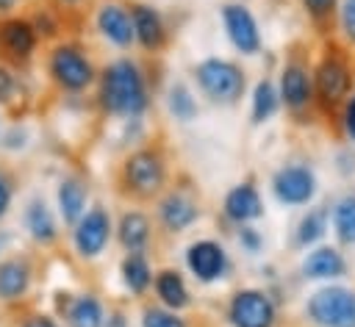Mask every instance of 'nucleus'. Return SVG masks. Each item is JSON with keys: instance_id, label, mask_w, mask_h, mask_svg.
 <instances>
[{"instance_id": "f257e3e1", "label": "nucleus", "mask_w": 355, "mask_h": 327, "mask_svg": "<svg viewBox=\"0 0 355 327\" xmlns=\"http://www.w3.org/2000/svg\"><path fill=\"white\" fill-rule=\"evenodd\" d=\"M100 100H103V108L111 114H122V116L141 114L147 105V91H144V78L139 67L128 58L114 61L103 75Z\"/></svg>"}, {"instance_id": "f03ea898", "label": "nucleus", "mask_w": 355, "mask_h": 327, "mask_svg": "<svg viewBox=\"0 0 355 327\" xmlns=\"http://www.w3.org/2000/svg\"><path fill=\"white\" fill-rule=\"evenodd\" d=\"M197 80L202 91L216 103H236L244 91V75L236 64L222 58H208L197 67Z\"/></svg>"}, {"instance_id": "7ed1b4c3", "label": "nucleus", "mask_w": 355, "mask_h": 327, "mask_svg": "<svg viewBox=\"0 0 355 327\" xmlns=\"http://www.w3.org/2000/svg\"><path fill=\"white\" fill-rule=\"evenodd\" d=\"M308 316L322 327H355V294L347 288H322L311 297Z\"/></svg>"}, {"instance_id": "20e7f679", "label": "nucleus", "mask_w": 355, "mask_h": 327, "mask_svg": "<svg viewBox=\"0 0 355 327\" xmlns=\"http://www.w3.org/2000/svg\"><path fill=\"white\" fill-rule=\"evenodd\" d=\"M50 75L55 78L58 86H64L69 91H80L92 83L94 69L78 47L64 44V47H55L53 55H50Z\"/></svg>"}, {"instance_id": "39448f33", "label": "nucleus", "mask_w": 355, "mask_h": 327, "mask_svg": "<svg viewBox=\"0 0 355 327\" xmlns=\"http://www.w3.org/2000/svg\"><path fill=\"white\" fill-rule=\"evenodd\" d=\"M125 183L139 197H153L164 186V161L155 150H139L125 161Z\"/></svg>"}, {"instance_id": "423d86ee", "label": "nucleus", "mask_w": 355, "mask_h": 327, "mask_svg": "<svg viewBox=\"0 0 355 327\" xmlns=\"http://www.w3.org/2000/svg\"><path fill=\"white\" fill-rule=\"evenodd\" d=\"M230 321L233 327H272L275 305L261 291H239L230 302Z\"/></svg>"}, {"instance_id": "0eeeda50", "label": "nucleus", "mask_w": 355, "mask_h": 327, "mask_svg": "<svg viewBox=\"0 0 355 327\" xmlns=\"http://www.w3.org/2000/svg\"><path fill=\"white\" fill-rule=\"evenodd\" d=\"M111 236V219L103 208H94L89 211L80 222H78V230H75V247L83 258H94L103 252L105 241Z\"/></svg>"}, {"instance_id": "6e6552de", "label": "nucleus", "mask_w": 355, "mask_h": 327, "mask_svg": "<svg viewBox=\"0 0 355 327\" xmlns=\"http://www.w3.org/2000/svg\"><path fill=\"white\" fill-rule=\"evenodd\" d=\"M313 191H316V180L313 172L305 166H286L275 175V194L280 202L302 205L313 197Z\"/></svg>"}, {"instance_id": "1a4fd4ad", "label": "nucleus", "mask_w": 355, "mask_h": 327, "mask_svg": "<svg viewBox=\"0 0 355 327\" xmlns=\"http://www.w3.org/2000/svg\"><path fill=\"white\" fill-rule=\"evenodd\" d=\"M222 17H225V28H227V36L230 42L241 50V53H258L261 47V36H258V25L252 19V14L244 8V6H225L222 8Z\"/></svg>"}, {"instance_id": "9d476101", "label": "nucleus", "mask_w": 355, "mask_h": 327, "mask_svg": "<svg viewBox=\"0 0 355 327\" xmlns=\"http://www.w3.org/2000/svg\"><path fill=\"white\" fill-rule=\"evenodd\" d=\"M316 91L324 105H336L349 91V69L338 55H327L316 69Z\"/></svg>"}, {"instance_id": "9b49d317", "label": "nucleus", "mask_w": 355, "mask_h": 327, "mask_svg": "<svg viewBox=\"0 0 355 327\" xmlns=\"http://www.w3.org/2000/svg\"><path fill=\"white\" fill-rule=\"evenodd\" d=\"M189 269L202 280V283H211L216 277H222L225 266H227V258H225V249L216 244V241H197L189 247Z\"/></svg>"}, {"instance_id": "f8f14e48", "label": "nucleus", "mask_w": 355, "mask_h": 327, "mask_svg": "<svg viewBox=\"0 0 355 327\" xmlns=\"http://www.w3.org/2000/svg\"><path fill=\"white\" fill-rule=\"evenodd\" d=\"M33 44H36V33L25 19H6L0 25V47L8 58H14V61L28 58Z\"/></svg>"}, {"instance_id": "ddd939ff", "label": "nucleus", "mask_w": 355, "mask_h": 327, "mask_svg": "<svg viewBox=\"0 0 355 327\" xmlns=\"http://www.w3.org/2000/svg\"><path fill=\"white\" fill-rule=\"evenodd\" d=\"M130 22H133V36L147 50H158L164 44V22H161L158 11H153L150 6H133Z\"/></svg>"}, {"instance_id": "4468645a", "label": "nucleus", "mask_w": 355, "mask_h": 327, "mask_svg": "<svg viewBox=\"0 0 355 327\" xmlns=\"http://www.w3.org/2000/svg\"><path fill=\"white\" fill-rule=\"evenodd\" d=\"M97 25L119 47H128L133 42V22H130V14L122 6H103L100 14H97Z\"/></svg>"}, {"instance_id": "2eb2a0df", "label": "nucleus", "mask_w": 355, "mask_h": 327, "mask_svg": "<svg viewBox=\"0 0 355 327\" xmlns=\"http://www.w3.org/2000/svg\"><path fill=\"white\" fill-rule=\"evenodd\" d=\"M261 197H258V191L250 186V183H241V186H236L230 194H227V200H225V213H227V219H233V222H250V219H255V216H261Z\"/></svg>"}, {"instance_id": "dca6fc26", "label": "nucleus", "mask_w": 355, "mask_h": 327, "mask_svg": "<svg viewBox=\"0 0 355 327\" xmlns=\"http://www.w3.org/2000/svg\"><path fill=\"white\" fill-rule=\"evenodd\" d=\"M31 269L22 258H8L0 263V299H17L28 291Z\"/></svg>"}, {"instance_id": "f3484780", "label": "nucleus", "mask_w": 355, "mask_h": 327, "mask_svg": "<svg viewBox=\"0 0 355 327\" xmlns=\"http://www.w3.org/2000/svg\"><path fill=\"white\" fill-rule=\"evenodd\" d=\"M280 94L286 100L288 108H302L311 103V80L305 75L302 67L291 64L283 69V78H280Z\"/></svg>"}, {"instance_id": "a211bd4d", "label": "nucleus", "mask_w": 355, "mask_h": 327, "mask_svg": "<svg viewBox=\"0 0 355 327\" xmlns=\"http://www.w3.org/2000/svg\"><path fill=\"white\" fill-rule=\"evenodd\" d=\"M302 272L308 277H338L344 274V258L333 247H319L305 258Z\"/></svg>"}, {"instance_id": "6ab92c4d", "label": "nucleus", "mask_w": 355, "mask_h": 327, "mask_svg": "<svg viewBox=\"0 0 355 327\" xmlns=\"http://www.w3.org/2000/svg\"><path fill=\"white\" fill-rule=\"evenodd\" d=\"M194 219H197L194 202H189V200L180 197V194H169V197L161 202V222H164L169 230H183V227H189Z\"/></svg>"}, {"instance_id": "aec40b11", "label": "nucleus", "mask_w": 355, "mask_h": 327, "mask_svg": "<svg viewBox=\"0 0 355 327\" xmlns=\"http://www.w3.org/2000/svg\"><path fill=\"white\" fill-rule=\"evenodd\" d=\"M83 205H86V188L80 186V180L75 177H67L61 180L58 186V208H61V216L64 222H78L80 213H83Z\"/></svg>"}, {"instance_id": "412c9836", "label": "nucleus", "mask_w": 355, "mask_h": 327, "mask_svg": "<svg viewBox=\"0 0 355 327\" xmlns=\"http://www.w3.org/2000/svg\"><path fill=\"white\" fill-rule=\"evenodd\" d=\"M25 224H28L31 236L42 244H50L55 238V222H53L44 200H31V205L25 211Z\"/></svg>"}, {"instance_id": "4be33fe9", "label": "nucleus", "mask_w": 355, "mask_h": 327, "mask_svg": "<svg viewBox=\"0 0 355 327\" xmlns=\"http://www.w3.org/2000/svg\"><path fill=\"white\" fill-rule=\"evenodd\" d=\"M119 241H122L125 249L139 252L150 241V222H147V216H141L136 211L125 213L122 222H119Z\"/></svg>"}, {"instance_id": "5701e85b", "label": "nucleus", "mask_w": 355, "mask_h": 327, "mask_svg": "<svg viewBox=\"0 0 355 327\" xmlns=\"http://www.w3.org/2000/svg\"><path fill=\"white\" fill-rule=\"evenodd\" d=\"M155 291H158V297L164 299V305H169V308H175V310L189 305L186 283H183V277H180L178 272H172V269L158 272V277H155Z\"/></svg>"}, {"instance_id": "b1692460", "label": "nucleus", "mask_w": 355, "mask_h": 327, "mask_svg": "<svg viewBox=\"0 0 355 327\" xmlns=\"http://www.w3.org/2000/svg\"><path fill=\"white\" fill-rule=\"evenodd\" d=\"M69 327H103V308L94 297H78L67 313Z\"/></svg>"}, {"instance_id": "393cba45", "label": "nucleus", "mask_w": 355, "mask_h": 327, "mask_svg": "<svg viewBox=\"0 0 355 327\" xmlns=\"http://www.w3.org/2000/svg\"><path fill=\"white\" fill-rule=\"evenodd\" d=\"M122 280L133 294H144L150 285V266L139 252H130L122 260Z\"/></svg>"}, {"instance_id": "a878e982", "label": "nucleus", "mask_w": 355, "mask_h": 327, "mask_svg": "<svg viewBox=\"0 0 355 327\" xmlns=\"http://www.w3.org/2000/svg\"><path fill=\"white\" fill-rule=\"evenodd\" d=\"M277 108V94H275V86L269 80H261L255 86V97H252V119L255 122H263L275 114Z\"/></svg>"}, {"instance_id": "bb28decb", "label": "nucleus", "mask_w": 355, "mask_h": 327, "mask_svg": "<svg viewBox=\"0 0 355 327\" xmlns=\"http://www.w3.org/2000/svg\"><path fill=\"white\" fill-rule=\"evenodd\" d=\"M336 230L341 241H355V197H347L336 208Z\"/></svg>"}, {"instance_id": "cd10ccee", "label": "nucleus", "mask_w": 355, "mask_h": 327, "mask_svg": "<svg viewBox=\"0 0 355 327\" xmlns=\"http://www.w3.org/2000/svg\"><path fill=\"white\" fill-rule=\"evenodd\" d=\"M169 108H172V114L178 119H191L197 114V103H194V97L189 94V89L183 83H175L172 86V91H169Z\"/></svg>"}, {"instance_id": "c85d7f7f", "label": "nucleus", "mask_w": 355, "mask_h": 327, "mask_svg": "<svg viewBox=\"0 0 355 327\" xmlns=\"http://www.w3.org/2000/svg\"><path fill=\"white\" fill-rule=\"evenodd\" d=\"M322 233H324V211H311L300 222L297 238H300V244H313L316 238H322Z\"/></svg>"}, {"instance_id": "c756f323", "label": "nucleus", "mask_w": 355, "mask_h": 327, "mask_svg": "<svg viewBox=\"0 0 355 327\" xmlns=\"http://www.w3.org/2000/svg\"><path fill=\"white\" fill-rule=\"evenodd\" d=\"M141 324L144 327H186L180 316H175L172 310H161V308H147Z\"/></svg>"}, {"instance_id": "7c9ffc66", "label": "nucleus", "mask_w": 355, "mask_h": 327, "mask_svg": "<svg viewBox=\"0 0 355 327\" xmlns=\"http://www.w3.org/2000/svg\"><path fill=\"white\" fill-rule=\"evenodd\" d=\"M302 3H305L308 14L316 17V19H327L333 14V8H336V0H302Z\"/></svg>"}, {"instance_id": "2f4dec72", "label": "nucleus", "mask_w": 355, "mask_h": 327, "mask_svg": "<svg viewBox=\"0 0 355 327\" xmlns=\"http://www.w3.org/2000/svg\"><path fill=\"white\" fill-rule=\"evenodd\" d=\"M341 19H344V30H347V33L355 39V0H344Z\"/></svg>"}, {"instance_id": "473e14b6", "label": "nucleus", "mask_w": 355, "mask_h": 327, "mask_svg": "<svg viewBox=\"0 0 355 327\" xmlns=\"http://www.w3.org/2000/svg\"><path fill=\"white\" fill-rule=\"evenodd\" d=\"M11 91H14V75L6 67H0V103H6Z\"/></svg>"}, {"instance_id": "72a5a7b5", "label": "nucleus", "mask_w": 355, "mask_h": 327, "mask_svg": "<svg viewBox=\"0 0 355 327\" xmlns=\"http://www.w3.org/2000/svg\"><path fill=\"white\" fill-rule=\"evenodd\" d=\"M8 205H11V183H8V177L0 172V216L8 211Z\"/></svg>"}, {"instance_id": "f704fd0d", "label": "nucleus", "mask_w": 355, "mask_h": 327, "mask_svg": "<svg viewBox=\"0 0 355 327\" xmlns=\"http://www.w3.org/2000/svg\"><path fill=\"white\" fill-rule=\"evenodd\" d=\"M239 241H241V244H244L250 252H255V249H258V244H261V238H258V233H255L252 227H241Z\"/></svg>"}, {"instance_id": "c9c22d12", "label": "nucleus", "mask_w": 355, "mask_h": 327, "mask_svg": "<svg viewBox=\"0 0 355 327\" xmlns=\"http://www.w3.org/2000/svg\"><path fill=\"white\" fill-rule=\"evenodd\" d=\"M22 327H58V324H55L50 316H31Z\"/></svg>"}, {"instance_id": "e433bc0d", "label": "nucleus", "mask_w": 355, "mask_h": 327, "mask_svg": "<svg viewBox=\"0 0 355 327\" xmlns=\"http://www.w3.org/2000/svg\"><path fill=\"white\" fill-rule=\"evenodd\" d=\"M347 130H349V136L355 139V97H352L349 105H347Z\"/></svg>"}, {"instance_id": "4c0bfd02", "label": "nucleus", "mask_w": 355, "mask_h": 327, "mask_svg": "<svg viewBox=\"0 0 355 327\" xmlns=\"http://www.w3.org/2000/svg\"><path fill=\"white\" fill-rule=\"evenodd\" d=\"M14 3H17V0H0V11H8Z\"/></svg>"}, {"instance_id": "58836bf2", "label": "nucleus", "mask_w": 355, "mask_h": 327, "mask_svg": "<svg viewBox=\"0 0 355 327\" xmlns=\"http://www.w3.org/2000/svg\"><path fill=\"white\" fill-rule=\"evenodd\" d=\"M64 3H78V0H64Z\"/></svg>"}, {"instance_id": "ea45409f", "label": "nucleus", "mask_w": 355, "mask_h": 327, "mask_svg": "<svg viewBox=\"0 0 355 327\" xmlns=\"http://www.w3.org/2000/svg\"><path fill=\"white\" fill-rule=\"evenodd\" d=\"M0 247H3V238H0Z\"/></svg>"}]
</instances>
